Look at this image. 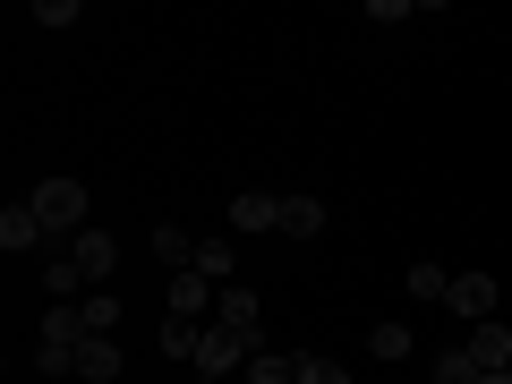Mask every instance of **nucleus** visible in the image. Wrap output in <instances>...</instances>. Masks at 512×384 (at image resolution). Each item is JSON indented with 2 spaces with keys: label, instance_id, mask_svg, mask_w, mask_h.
I'll return each instance as SVG.
<instances>
[{
  "label": "nucleus",
  "instance_id": "4be33fe9",
  "mask_svg": "<svg viewBox=\"0 0 512 384\" xmlns=\"http://www.w3.org/2000/svg\"><path fill=\"white\" fill-rule=\"evenodd\" d=\"M35 26H77V0H35Z\"/></svg>",
  "mask_w": 512,
  "mask_h": 384
},
{
  "label": "nucleus",
  "instance_id": "20e7f679",
  "mask_svg": "<svg viewBox=\"0 0 512 384\" xmlns=\"http://www.w3.org/2000/svg\"><path fill=\"white\" fill-rule=\"evenodd\" d=\"M35 350H86V308H77V299H52V308H43V342Z\"/></svg>",
  "mask_w": 512,
  "mask_h": 384
},
{
  "label": "nucleus",
  "instance_id": "ddd939ff",
  "mask_svg": "<svg viewBox=\"0 0 512 384\" xmlns=\"http://www.w3.org/2000/svg\"><path fill=\"white\" fill-rule=\"evenodd\" d=\"M188 274H205V282L231 291V239H197V265H188Z\"/></svg>",
  "mask_w": 512,
  "mask_h": 384
},
{
  "label": "nucleus",
  "instance_id": "423d86ee",
  "mask_svg": "<svg viewBox=\"0 0 512 384\" xmlns=\"http://www.w3.org/2000/svg\"><path fill=\"white\" fill-rule=\"evenodd\" d=\"M444 308H453V316H470V325H487V316H495V274H453Z\"/></svg>",
  "mask_w": 512,
  "mask_h": 384
},
{
  "label": "nucleus",
  "instance_id": "b1692460",
  "mask_svg": "<svg viewBox=\"0 0 512 384\" xmlns=\"http://www.w3.org/2000/svg\"><path fill=\"white\" fill-rule=\"evenodd\" d=\"M197 384H222V376H197Z\"/></svg>",
  "mask_w": 512,
  "mask_h": 384
},
{
  "label": "nucleus",
  "instance_id": "f8f14e48",
  "mask_svg": "<svg viewBox=\"0 0 512 384\" xmlns=\"http://www.w3.org/2000/svg\"><path fill=\"white\" fill-rule=\"evenodd\" d=\"M282 231H291V239H316V231H325V197H282Z\"/></svg>",
  "mask_w": 512,
  "mask_h": 384
},
{
  "label": "nucleus",
  "instance_id": "9d476101",
  "mask_svg": "<svg viewBox=\"0 0 512 384\" xmlns=\"http://www.w3.org/2000/svg\"><path fill=\"white\" fill-rule=\"evenodd\" d=\"M35 239H43V214H35V205H18V197H9V205H0V248H9V256H26Z\"/></svg>",
  "mask_w": 512,
  "mask_h": 384
},
{
  "label": "nucleus",
  "instance_id": "dca6fc26",
  "mask_svg": "<svg viewBox=\"0 0 512 384\" xmlns=\"http://www.w3.org/2000/svg\"><path fill=\"white\" fill-rule=\"evenodd\" d=\"M367 350H376V359H410V325H402V316H384V325L367 333Z\"/></svg>",
  "mask_w": 512,
  "mask_h": 384
},
{
  "label": "nucleus",
  "instance_id": "6ab92c4d",
  "mask_svg": "<svg viewBox=\"0 0 512 384\" xmlns=\"http://www.w3.org/2000/svg\"><path fill=\"white\" fill-rule=\"evenodd\" d=\"M77 282H86V274H77V256H52V274H43V291H52V299H69Z\"/></svg>",
  "mask_w": 512,
  "mask_h": 384
},
{
  "label": "nucleus",
  "instance_id": "4468645a",
  "mask_svg": "<svg viewBox=\"0 0 512 384\" xmlns=\"http://www.w3.org/2000/svg\"><path fill=\"white\" fill-rule=\"evenodd\" d=\"M248 384H299V359H282V350H256V359H248Z\"/></svg>",
  "mask_w": 512,
  "mask_h": 384
},
{
  "label": "nucleus",
  "instance_id": "f03ea898",
  "mask_svg": "<svg viewBox=\"0 0 512 384\" xmlns=\"http://www.w3.org/2000/svg\"><path fill=\"white\" fill-rule=\"evenodd\" d=\"M214 325H222V333H239L248 350H265V299H248V291L231 282V291L214 299Z\"/></svg>",
  "mask_w": 512,
  "mask_h": 384
},
{
  "label": "nucleus",
  "instance_id": "a211bd4d",
  "mask_svg": "<svg viewBox=\"0 0 512 384\" xmlns=\"http://www.w3.org/2000/svg\"><path fill=\"white\" fill-rule=\"evenodd\" d=\"M444 291H453L444 265H410V299H444Z\"/></svg>",
  "mask_w": 512,
  "mask_h": 384
},
{
  "label": "nucleus",
  "instance_id": "1a4fd4ad",
  "mask_svg": "<svg viewBox=\"0 0 512 384\" xmlns=\"http://www.w3.org/2000/svg\"><path fill=\"white\" fill-rule=\"evenodd\" d=\"M77 274H86V282H111V265H120V239H111V231H77Z\"/></svg>",
  "mask_w": 512,
  "mask_h": 384
},
{
  "label": "nucleus",
  "instance_id": "7ed1b4c3",
  "mask_svg": "<svg viewBox=\"0 0 512 384\" xmlns=\"http://www.w3.org/2000/svg\"><path fill=\"white\" fill-rule=\"evenodd\" d=\"M248 359H256V350L239 342V333L205 325V342H197V376H222V384H231V376H248Z\"/></svg>",
  "mask_w": 512,
  "mask_h": 384
},
{
  "label": "nucleus",
  "instance_id": "5701e85b",
  "mask_svg": "<svg viewBox=\"0 0 512 384\" xmlns=\"http://www.w3.org/2000/svg\"><path fill=\"white\" fill-rule=\"evenodd\" d=\"M478 384H512V367H495V376H478Z\"/></svg>",
  "mask_w": 512,
  "mask_h": 384
},
{
  "label": "nucleus",
  "instance_id": "aec40b11",
  "mask_svg": "<svg viewBox=\"0 0 512 384\" xmlns=\"http://www.w3.org/2000/svg\"><path fill=\"white\" fill-rule=\"evenodd\" d=\"M77 308H86V333H111V325H120V299H77Z\"/></svg>",
  "mask_w": 512,
  "mask_h": 384
},
{
  "label": "nucleus",
  "instance_id": "412c9836",
  "mask_svg": "<svg viewBox=\"0 0 512 384\" xmlns=\"http://www.w3.org/2000/svg\"><path fill=\"white\" fill-rule=\"evenodd\" d=\"M299 384H350V367H333V359H299Z\"/></svg>",
  "mask_w": 512,
  "mask_h": 384
},
{
  "label": "nucleus",
  "instance_id": "f257e3e1",
  "mask_svg": "<svg viewBox=\"0 0 512 384\" xmlns=\"http://www.w3.org/2000/svg\"><path fill=\"white\" fill-rule=\"evenodd\" d=\"M26 205L43 214V231H77V222H86V180H43Z\"/></svg>",
  "mask_w": 512,
  "mask_h": 384
},
{
  "label": "nucleus",
  "instance_id": "39448f33",
  "mask_svg": "<svg viewBox=\"0 0 512 384\" xmlns=\"http://www.w3.org/2000/svg\"><path fill=\"white\" fill-rule=\"evenodd\" d=\"M478 359V376H495V367H512V325L504 316H487V325H470V342H461Z\"/></svg>",
  "mask_w": 512,
  "mask_h": 384
},
{
  "label": "nucleus",
  "instance_id": "0eeeda50",
  "mask_svg": "<svg viewBox=\"0 0 512 384\" xmlns=\"http://www.w3.org/2000/svg\"><path fill=\"white\" fill-rule=\"evenodd\" d=\"M214 299H222V282H205V274H171V316L205 325V316H214Z\"/></svg>",
  "mask_w": 512,
  "mask_h": 384
},
{
  "label": "nucleus",
  "instance_id": "f3484780",
  "mask_svg": "<svg viewBox=\"0 0 512 384\" xmlns=\"http://www.w3.org/2000/svg\"><path fill=\"white\" fill-rule=\"evenodd\" d=\"M197 342H205V325H188V316H171V325H163V350H171V359L197 367Z\"/></svg>",
  "mask_w": 512,
  "mask_h": 384
},
{
  "label": "nucleus",
  "instance_id": "9b49d317",
  "mask_svg": "<svg viewBox=\"0 0 512 384\" xmlns=\"http://www.w3.org/2000/svg\"><path fill=\"white\" fill-rule=\"evenodd\" d=\"M120 342H111V333H86V350H77V376H86V384H111V376H120Z\"/></svg>",
  "mask_w": 512,
  "mask_h": 384
},
{
  "label": "nucleus",
  "instance_id": "6e6552de",
  "mask_svg": "<svg viewBox=\"0 0 512 384\" xmlns=\"http://www.w3.org/2000/svg\"><path fill=\"white\" fill-rule=\"evenodd\" d=\"M231 231H282V197H265V188H239V197H231Z\"/></svg>",
  "mask_w": 512,
  "mask_h": 384
},
{
  "label": "nucleus",
  "instance_id": "2eb2a0df",
  "mask_svg": "<svg viewBox=\"0 0 512 384\" xmlns=\"http://www.w3.org/2000/svg\"><path fill=\"white\" fill-rule=\"evenodd\" d=\"M427 376H436V384H478V359H470V350H436Z\"/></svg>",
  "mask_w": 512,
  "mask_h": 384
}]
</instances>
